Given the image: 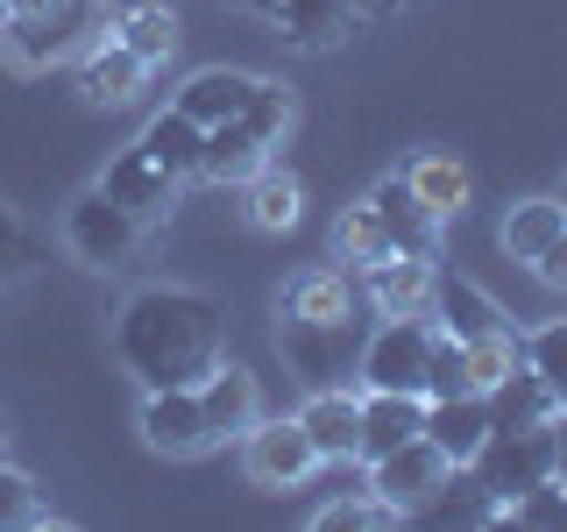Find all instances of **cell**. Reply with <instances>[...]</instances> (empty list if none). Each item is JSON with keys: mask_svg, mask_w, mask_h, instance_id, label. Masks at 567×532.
<instances>
[{"mask_svg": "<svg viewBox=\"0 0 567 532\" xmlns=\"http://www.w3.org/2000/svg\"><path fill=\"white\" fill-rule=\"evenodd\" d=\"M312 525H319V532H362V525H398V511H390L377 490H369V497L354 490V497H333V504H319Z\"/></svg>", "mask_w": 567, "mask_h": 532, "instance_id": "cell-30", "label": "cell"}, {"mask_svg": "<svg viewBox=\"0 0 567 532\" xmlns=\"http://www.w3.org/2000/svg\"><path fill=\"white\" fill-rule=\"evenodd\" d=\"M425 433V398L419 390H369L362 398V433H354V454L362 461H383L390 448Z\"/></svg>", "mask_w": 567, "mask_h": 532, "instance_id": "cell-12", "label": "cell"}, {"mask_svg": "<svg viewBox=\"0 0 567 532\" xmlns=\"http://www.w3.org/2000/svg\"><path fill=\"white\" fill-rule=\"evenodd\" d=\"M100 29H106V0H58V8H43V14H14L8 50L22 64H58V58H79Z\"/></svg>", "mask_w": 567, "mask_h": 532, "instance_id": "cell-4", "label": "cell"}, {"mask_svg": "<svg viewBox=\"0 0 567 532\" xmlns=\"http://www.w3.org/2000/svg\"><path fill=\"white\" fill-rule=\"evenodd\" d=\"M554 448H560V469H567V405L554 412Z\"/></svg>", "mask_w": 567, "mask_h": 532, "instance_id": "cell-39", "label": "cell"}, {"mask_svg": "<svg viewBox=\"0 0 567 532\" xmlns=\"http://www.w3.org/2000/svg\"><path fill=\"white\" fill-rule=\"evenodd\" d=\"M284 313H298V319H348L354 298H348V284L333 270H312V277L291 284V306H284Z\"/></svg>", "mask_w": 567, "mask_h": 532, "instance_id": "cell-29", "label": "cell"}, {"mask_svg": "<svg viewBox=\"0 0 567 532\" xmlns=\"http://www.w3.org/2000/svg\"><path fill=\"white\" fill-rule=\"evenodd\" d=\"M248 93H256V79L248 71H192L185 85H177V114L185 121H199V129H220V121H235L241 106H248Z\"/></svg>", "mask_w": 567, "mask_h": 532, "instance_id": "cell-19", "label": "cell"}, {"mask_svg": "<svg viewBox=\"0 0 567 532\" xmlns=\"http://www.w3.org/2000/svg\"><path fill=\"white\" fill-rule=\"evenodd\" d=\"M369 213H377L390 256H419V263H433V248H440V213L425 206L419 192L404 185V177H383V185L369 192Z\"/></svg>", "mask_w": 567, "mask_h": 532, "instance_id": "cell-9", "label": "cell"}, {"mask_svg": "<svg viewBox=\"0 0 567 532\" xmlns=\"http://www.w3.org/2000/svg\"><path fill=\"white\" fill-rule=\"evenodd\" d=\"M100 192H106V200H121V206H128L142 227H150V221H164V213L177 206V177H171L164 164H156V156L142 150V142H135V150H121L114 164H106Z\"/></svg>", "mask_w": 567, "mask_h": 532, "instance_id": "cell-11", "label": "cell"}, {"mask_svg": "<svg viewBox=\"0 0 567 532\" xmlns=\"http://www.w3.org/2000/svg\"><path fill=\"white\" fill-rule=\"evenodd\" d=\"M354 0H277V22L298 50H333L354 35Z\"/></svg>", "mask_w": 567, "mask_h": 532, "instance_id": "cell-21", "label": "cell"}, {"mask_svg": "<svg viewBox=\"0 0 567 532\" xmlns=\"http://www.w3.org/2000/svg\"><path fill=\"white\" fill-rule=\"evenodd\" d=\"M14 525H50V511H43L35 475H22V469L0 461V532H14Z\"/></svg>", "mask_w": 567, "mask_h": 532, "instance_id": "cell-32", "label": "cell"}, {"mask_svg": "<svg viewBox=\"0 0 567 532\" xmlns=\"http://www.w3.org/2000/svg\"><path fill=\"white\" fill-rule=\"evenodd\" d=\"M298 213H306V185H298L291 171H270V164H262L256 177H248V221H256L262 235L298 227Z\"/></svg>", "mask_w": 567, "mask_h": 532, "instance_id": "cell-25", "label": "cell"}, {"mask_svg": "<svg viewBox=\"0 0 567 532\" xmlns=\"http://www.w3.org/2000/svg\"><path fill=\"white\" fill-rule=\"evenodd\" d=\"M199 405H206V426H213V440H227V433H248V426L262 419V390L256 377H248L241 362H213V377L199 383Z\"/></svg>", "mask_w": 567, "mask_h": 532, "instance_id": "cell-14", "label": "cell"}, {"mask_svg": "<svg viewBox=\"0 0 567 532\" xmlns=\"http://www.w3.org/2000/svg\"><path fill=\"white\" fill-rule=\"evenodd\" d=\"M114 355L150 390L206 383L213 362L227 355V306L206 291H135L114 319Z\"/></svg>", "mask_w": 567, "mask_h": 532, "instance_id": "cell-1", "label": "cell"}, {"mask_svg": "<svg viewBox=\"0 0 567 532\" xmlns=\"http://www.w3.org/2000/svg\"><path fill=\"white\" fill-rule=\"evenodd\" d=\"M121 14H128V22H121L114 43H128L142 64H156V58H171V50H177V14H171V8L142 0V8H121Z\"/></svg>", "mask_w": 567, "mask_h": 532, "instance_id": "cell-28", "label": "cell"}, {"mask_svg": "<svg viewBox=\"0 0 567 532\" xmlns=\"http://www.w3.org/2000/svg\"><path fill=\"white\" fill-rule=\"evenodd\" d=\"M0 448H8V433H0Z\"/></svg>", "mask_w": 567, "mask_h": 532, "instance_id": "cell-43", "label": "cell"}, {"mask_svg": "<svg viewBox=\"0 0 567 532\" xmlns=\"http://www.w3.org/2000/svg\"><path fill=\"white\" fill-rule=\"evenodd\" d=\"M106 8H142V0H106Z\"/></svg>", "mask_w": 567, "mask_h": 532, "instance_id": "cell-42", "label": "cell"}, {"mask_svg": "<svg viewBox=\"0 0 567 532\" xmlns=\"http://www.w3.org/2000/svg\"><path fill=\"white\" fill-rule=\"evenodd\" d=\"M560 475H567V469H560Z\"/></svg>", "mask_w": 567, "mask_h": 532, "instance_id": "cell-45", "label": "cell"}, {"mask_svg": "<svg viewBox=\"0 0 567 532\" xmlns=\"http://www.w3.org/2000/svg\"><path fill=\"white\" fill-rule=\"evenodd\" d=\"M241 129L248 135H262V142H277L284 129H291V93H284L277 79H256V93H248V106H241Z\"/></svg>", "mask_w": 567, "mask_h": 532, "instance_id": "cell-33", "label": "cell"}, {"mask_svg": "<svg viewBox=\"0 0 567 532\" xmlns=\"http://www.w3.org/2000/svg\"><path fill=\"white\" fill-rule=\"evenodd\" d=\"M29 270H35V242H29L22 213L0 200V291H8V284H22Z\"/></svg>", "mask_w": 567, "mask_h": 532, "instance_id": "cell-35", "label": "cell"}, {"mask_svg": "<svg viewBox=\"0 0 567 532\" xmlns=\"http://www.w3.org/2000/svg\"><path fill=\"white\" fill-rule=\"evenodd\" d=\"M142 79H150V64H142L128 43H100L93 58H85V100H100V106H128L142 93Z\"/></svg>", "mask_w": 567, "mask_h": 532, "instance_id": "cell-24", "label": "cell"}, {"mask_svg": "<svg viewBox=\"0 0 567 532\" xmlns=\"http://www.w3.org/2000/svg\"><path fill=\"white\" fill-rule=\"evenodd\" d=\"M404 185H412L419 200H425V206L440 213V221H447V213H461V206H468V171H461L454 156H440V150H425L419 164L404 171Z\"/></svg>", "mask_w": 567, "mask_h": 532, "instance_id": "cell-27", "label": "cell"}, {"mask_svg": "<svg viewBox=\"0 0 567 532\" xmlns=\"http://www.w3.org/2000/svg\"><path fill=\"white\" fill-rule=\"evenodd\" d=\"M298 426H306V440H312L319 461H348L354 433H362V405H354L348 390H312V405L298 412Z\"/></svg>", "mask_w": 567, "mask_h": 532, "instance_id": "cell-20", "label": "cell"}, {"mask_svg": "<svg viewBox=\"0 0 567 532\" xmlns=\"http://www.w3.org/2000/svg\"><path fill=\"white\" fill-rule=\"evenodd\" d=\"M142 440H150L156 454H206V448H213V426H206L199 383H185V390H150V405H142Z\"/></svg>", "mask_w": 567, "mask_h": 532, "instance_id": "cell-10", "label": "cell"}, {"mask_svg": "<svg viewBox=\"0 0 567 532\" xmlns=\"http://www.w3.org/2000/svg\"><path fill=\"white\" fill-rule=\"evenodd\" d=\"M142 150L156 156V164H164L177 185H185V177H199V156H206V129L199 121H185L177 114V106H164V114L150 121V129H142Z\"/></svg>", "mask_w": 567, "mask_h": 532, "instance_id": "cell-23", "label": "cell"}, {"mask_svg": "<svg viewBox=\"0 0 567 532\" xmlns=\"http://www.w3.org/2000/svg\"><path fill=\"white\" fill-rule=\"evenodd\" d=\"M447 469H454V461L419 433V440H404V448H390L383 461H369V490H377L383 504L398 511V519H412L425 497L440 490V475H447Z\"/></svg>", "mask_w": 567, "mask_h": 532, "instance_id": "cell-6", "label": "cell"}, {"mask_svg": "<svg viewBox=\"0 0 567 532\" xmlns=\"http://www.w3.org/2000/svg\"><path fill=\"white\" fill-rule=\"evenodd\" d=\"M468 469L489 483L496 504H518L532 483L560 475V448H554V419L546 426H489V440L468 454Z\"/></svg>", "mask_w": 567, "mask_h": 532, "instance_id": "cell-2", "label": "cell"}, {"mask_svg": "<svg viewBox=\"0 0 567 532\" xmlns=\"http://www.w3.org/2000/svg\"><path fill=\"white\" fill-rule=\"evenodd\" d=\"M483 398H489V426H546V419L560 412V398L539 383V369H532L525 355H518V362H511L504 377L483 390Z\"/></svg>", "mask_w": 567, "mask_h": 532, "instance_id": "cell-18", "label": "cell"}, {"mask_svg": "<svg viewBox=\"0 0 567 532\" xmlns=\"http://www.w3.org/2000/svg\"><path fill=\"white\" fill-rule=\"evenodd\" d=\"M560 206H567V200H560Z\"/></svg>", "mask_w": 567, "mask_h": 532, "instance_id": "cell-44", "label": "cell"}, {"mask_svg": "<svg viewBox=\"0 0 567 532\" xmlns=\"http://www.w3.org/2000/svg\"><path fill=\"white\" fill-rule=\"evenodd\" d=\"M333 242H341L354 263H377V256H390V242H383V227H377V213H369V200L354 206V213H341V227H333Z\"/></svg>", "mask_w": 567, "mask_h": 532, "instance_id": "cell-36", "label": "cell"}, {"mask_svg": "<svg viewBox=\"0 0 567 532\" xmlns=\"http://www.w3.org/2000/svg\"><path fill=\"white\" fill-rule=\"evenodd\" d=\"M518 355L539 369V383L567 405V319H554V327H539L532 341H518Z\"/></svg>", "mask_w": 567, "mask_h": 532, "instance_id": "cell-31", "label": "cell"}, {"mask_svg": "<svg viewBox=\"0 0 567 532\" xmlns=\"http://www.w3.org/2000/svg\"><path fill=\"white\" fill-rule=\"evenodd\" d=\"M560 227H567V206H560V200H518V206L504 213V248H511L518 263H532L546 242L560 235Z\"/></svg>", "mask_w": 567, "mask_h": 532, "instance_id": "cell-26", "label": "cell"}, {"mask_svg": "<svg viewBox=\"0 0 567 532\" xmlns=\"http://www.w3.org/2000/svg\"><path fill=\"white\" fill-rule=\"evenodd\" d=\"M425 355H433V327L425 319H390L383 334L362 341V383L369 390H419L425 398Z\"/></svg>", "mask_w": 567, "mask_h": 532, "instance_id": "cell-5", "label": "cell"}, {"mask_svg": "<svg viewBox=\"0 0 567 532\" xmlns=\"http://www.w3.org/2000/svg\"><path fill=\"white\" fill-rule=\"evenodd\" d=\"M43 8H58V0H0V22H14V14H43Z\"/></svg>", "mask_w": 567, "mask_h": 532, "instance_id": "cell-38", "label": "cell"}, {"mask_svg": "<svg viewBox=\"0 0 567 532\" xmlns=\"http://www.w3.org/2000/svg\"><path fill=\"white\" fill-rule=\"evenodd\" d=\"M369 291H377L383 319H425V313H433V263L377 256V263H369Z\"/></svg>", "mask_w": 567, "mask_h": 532, "instance_id": "cell-17", "label": "cell"}, {"mask_svg": "<svg viewBox=\"0 0 567 532\" xmlns=\"http://www.w3.org/2000/svg\"><path fill=\"white\" fill-rule=\"evenodd\" d=\"M433 313H440V334H454V341H496V334H511L504 306L489 291H475L468 277H433Z\"/></svg>", "mask_w": 567, "mask_h": 532, "instance_id": "cell-13", "label": "cell"}, {"mask_svg": "<svg viewBox=\"0 0 567 532\" xmlns=\"http://www.w3.org/2000/svg\"><path fill=\"white\" fill-rule=\"evenodd\" d=\"M425 440L447 461H468L489 440V398L483 390H468V398H425Z\"/></svg>", "mask_w": 567, "mask_h": 532, "instance_id": "cell-16", "label": "cell"}, {"mask_svg": "<svg viewBox=\"0 0 567 532\" xmlns=\"http://www.w3.org/2000/svg\"><path fill=\"white\" fill-rule=\"evenodd\" d=\"M241 440H248V448H241V469H248V483H262V490H291L298 475H306L312 461H319L298 419H270V426L256 419Z\"/></svg>", "mask_w": 567, "mask_h": 532, "instance_id": "cell-8", "label": "cell"}, {"mask_svg": "<svg viewBox=\"0 0 567 532\" xmlns=\"http://www.w3.org/2000/svg\"><path fill=\"white\" fill-rule=\"evenodd\" d=\"M412 519H425V525H496V519H504V504L489 497V483L468 469V461H454V469L440 475V490L425 497Z\"/></svg>", "mask_w": 567, "mask_h": 532, "instance_id": "cell-15", "label": "cell"}, {"mask_svg": "<svg viewBox=\"0 0 567 532\" xmlns=\"http://www.w3.org/2000/svg\"><path fill=\"white\" fill-rule=\"evenodd\" d=\"M262 164H270V142L248 135L241 121H220V129H206V156H199V177L213 185H248Z\"/></svg>", "mask_w": 567, "mask_h": 532, "instance_id": "cell-22", "label": "cell"}, {"mask_svg": "<svg viewBox=\"0 0 567 532\" xmlns=\"http://www.w3.org/2000/svg\"><path fill=\"white\" fill-rule=\"evenodd\" d=\"M277 341H284V362L298 369V383H312V390H341L354 369H362V327H354V313L348 319H298V313H284Z\"/></svg>", "mask_w": 567, "mask_h": 532, "instance_id": "cell-3", "label": "cell"}, {"mask_svg": "<svg viewBox=\"0 0 567 532\" xmlns=\"http://www.w3.org/2000/svg\"><path fill=\"white\" fill-rule=\"evenodd\" d=\"M354 8H398V0H354Z\"/></svg>", "mask_w": 567, "mask_h": 532, "instance_id": "cell-41", "label": "cell"}, {"mask_svg": "<svg viewBox=\"0 0 567 532\" xmlns=\"http://www.w3.org/2000/svg\"><path fill=\"white\" fill-rule=\"evenodd\" d=\"M532 277H539L546 291H567V227L539 248V256H532Z\"/></svg>", "mask_w": 567, "mask_h": 532, "instance_id": "cell-37", "label": "cell"}, {"mask_svg": "<svg viewBox=\"0 0 567 532\" xmlns=\"http://www.w3.org/2000/svg\"><path fill=\"white\" fill-rule=\"evenodd\" d=\"M235 8H248V14H277V0H235Z\"/></svg>", "mask_w": 567, "mask_h": 532, "instance_id": "cell-40", "label": "cell"}, {"mask_svg": "<svg viewBox=\"0 0 567 532\" xmlns=\"http://www.w3.org/2000/svg\"><path fill=\"white\" fill-rule=\"evenodd\" d=\"M135 242H142V221L121 200H106L100 185L71 200V248H79L85 263H106V270H114V263L135 256Z\"/></svg>", "mask_w": 567, "mask_h": 532, "instance_id": "cell-7", "label": "cell"}, {"mask_svg": "<svg viewBox=\"0 0 567 532\" xmlns=\"http://www.w3.org/2000/svg\"><path fill=\"white\" fill-rule=\"evenodd\" d=\"M511 519H518V525H539V532H567V483H560V475L532 483L518 504H511Z\"/></svg>", "mask_w": 567, "mask_h": 532, "instance_id": "cell-34", "label": "cell"}]
</instances>
